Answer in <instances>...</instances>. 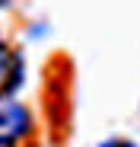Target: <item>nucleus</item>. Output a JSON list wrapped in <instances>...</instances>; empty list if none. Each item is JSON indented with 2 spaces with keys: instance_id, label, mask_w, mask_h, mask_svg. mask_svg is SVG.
<instances>
[{
  "instance_id": "obj_1",
  "label": "nucleus",
  "mask_w": 140,
  "mask_h": 147,
  "mask_svg": "<svg viewBox=\"0 0 140 147\" xmlns=\"http://www.w3.org/2000/svg\"><path fill=\"white\" fill-rule=\"evenodd\" d=\"M29 134H32V112L26 109V102H19L10 93H0V141L16 144Z\"/></svg>"
},
{
  "instance_id": "obj_2",
  "label": "nucleus",
  "mask_w": 140,
  "mask_h": 147,
  "mask_svg": "<svg viewBox=\"0 0 140 147\" xmlns=\"http://www.w3.org/2000/svg\"><path fill=\"white\" fill-rule=\"evenodd\" d=\"M99 147H137L134 141H124V138H108V141H102Z\"/></svg>"
},
{
  "instance_id": "obj_3",
  "label": "nucleus",
  "mask_w": 140,
  "mask_h": 147,
  "mask_svg": "<svg viewBox=\"0 0 140 147\" xmlns=\"http://www.w3.org/2000/svg\"><path fill=\"white\" fill-rule=\"evenodd\" d=\"M0 51H7V42H3V35H0Z\"/></svg>"
},
{
  "instance_id": "obj_4",
  "label": "nucleus",
  "mask_w": 140,
  "mask_h": 147,
  "mask_svg": "<svg viewBox=\"0 0 140 147\" xmlns=\"http://www.w3.org/2000/svg\"><path fill=\"white\" fill-rule=\"evenodd\" d=\"M0 147H16V144H7V141H0Z\"/></svg>"
}]
</instances>
